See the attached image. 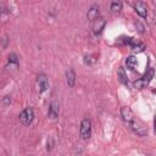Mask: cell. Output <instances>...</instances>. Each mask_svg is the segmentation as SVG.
<instances>
[{
    "label": "cell",
    "instance_id": "8992f818",
    "mask_svg": "<svg viewBox=\"0 0 156 156\" xmlns=\"http://www.w3.org/2000/svg\"><path fill=\"white\" fill-rule=\"evenodd\" d=\"M37 87H38V90L39 93H44L48 88H49V80H48V77L45 74H39L38 78H37Z\"/></svg>",
    "mask_w": 156,
    "mask_h": 156
},
{
    "label": "cell",
    "instance_id": "7a4b0ae2",
    "mask_svg": "<svg viewBox=\"0 0 156 156\" xmlns=\"http://www.w3.org/2000/svg\"><path fill=\"white\" fill-rule=\"evenodd\" d=\"M152 77H154V68H150L141 78H139V79H136V80L134 82V88H136V89H143V88H145L146 85H149V83L151 82Z\"/></svg>",
    "mask_w": 156,
    "mask_h": 156
},
{
    "label": "cell",
    "instance_id": "8fae6325",
    "mask_svg": "<svg viewBox=\"0 0 156 156\" xmlns=\"http://www.w3.org/2000/svg\"><path fill=\"white\" fill-rule=\"evenodd\" d=\"M74 82H76V73L72 68H68L66 71V83L69 88H72L74 85Z\"/></svg>",
    "mask_w": 156,
    "mask_h": 156
},
{
    "label": "cell",
    "instance_id": "52a82bcc",
    "mask_svg": "<svg viewBox=\"0 0 156 156\" xmlns=\"http://www.w3.org/2000/svg\"><path fill=\"white\" fill-rule=\"evenodd\" d=\"M119 115H121V117H122V119L128 124L129 122H132L135 117H134V113L132 112V110L129 108V107H127V106H123L122 108H121V111H119Z\"/></svg>",
    "mask_w": 156,
    "mask_h": 156
},
{
    "label": "cell",
    "instance_id": "ba28073f",
    "mask_svg": "<svg viewBox=\"0 0 156 156\" xmlns=\"http://www.w3.org/2000/svg\"><path fill=\"white\" fill-rule=\"evenodd\" d=\"M58 112H60L58 102L57 101H52L50 104V107H49V111H48V117L50 119H56L58 117Z\"/></svg>",
    "mask_w": 156,
    "mask_h": 156
},
{
    "label": "cell",
    "instance_id": "9c48e42d",
    "mask_svg": "<svg viewBox=\"0 0 156 156\" xmlns=\"http://www.w3.org/2000/svg\"><path fill=\"white\" fill-rule=\"evenodd\" d=\"M133 7H134V10H135V12L140 16V17H143V18H146L147 17V7H146V5L144 4V2H134L133 4Z\"/></svg>",
    "mask_w": 156,
    "mask_h": 156
},
{
    "label": "cell",
    "instance_id": "3957f363",
    "mask_svg": "<svg viewBox=\"0 0 156 156\" xmlns=\"http://www.w3.org/2000/svg\"><path fill=\"white\" fill-rule=\"evenodd\" d=\"M79 133H80V138L83 140H87V139L90 138V135H91V122H90V119L88 117L83 118V121L80 123Z\"/></svg>",
    "mask_w": 156,
    "mask_h": 156
},
{
    "label": "cell",
    "instance_id": "ac0fdd59",
    "mask_svg": "<svg viewBox=\"0 0 156 156\" xmlns=\"http://www.w3.org/2000/svg\"><path fill=\"white\" fill-rule=\"evenodd\" d=\"M135 27H138L139 29H138V32L139 33H144V26L140 23V22H135Z\"/></svg>",
    "mask_w": 156,
    "mask_h": 156
},
{
    "label": "cell",
    "instance_id": "277c9868",
    "mask_svg": "<svg viewBox=\"0 0 156 156\" xmlns=\"http://www.w3.org/2000/svg\"><path fill=\"white\" fill-rule=\"evenodd\" d=\"M33 118H34V112H33V108L30 107H26L20 113V122L23 126H29L33 122Z\"/></svg>",
    "mask_w": 156,
    "mask_h": 156
},
{
    "label": "cell",
    "instance_id": "7c38bea8",
    "mask_svg": "<svg viewBox=\"0 0 156 156\" xmlns=\"http://www.w3.org/2000/svg\"><path fill=\"white\" fill-rule=\"evenodd\" d=\"M126 66H127V68L134 71L135 67L138 66V61H136V58H135L134 56H128V57L126 58Z\"/></svg>",
    "mask_w": 156,
    "mask_h": 156
},
{
    "label": "cell",
    "instance_id": "6da1fadb",
    "mask_svg": "<svg viewBox=\"0 0 156 156\" xmlns=\"http://www.w3.org/2000/svg\"><path fill=\"white\" fill-rule=\"evenodd\" d=\"M128 126L138 136H145L147 134V127L144 123H141L140 121H138L136 118H134L132 122H129Z\"/></svg>",
    "mask_w": 156,
    "mask_h": 156
},
{
    "label": "cell",
    "instance_id": "4fadbf2b",
    "mask_svg": "<svg viewBox=\"0 0 156 156\" xmlns=\"http://www.w3.org/2000/svg\"><path fill=\"white\" fill-rule=\"evenodd\" d=\"M117 74H118L119 82H121L122 84H124V85H128V77H127V73H126V71H124L123 67H119V68H118Z\"/></svg>",
    "mask_w": 156,
    "mask_h": 156
},
{
    "label": "cell",
    "instance_id": "30bf717a",
    "mask_svg": "<svg viewBox=\"0 0 156 156\" xmlns=\"http://www.w3.org/2000/svg\"><path fill=\"white\" fill-rule=\"evenodd\" d=\"M87 16H88V20L89 21H94V20H96V18H99L100 17V11H99V6L98 5H93L89 10H88V13H87Z\"/></svg>",
    "mask_w": 156,
    "mask_h": 156
},
{
    "label": "cell",
    "instance_id": "5b68a950",
    "mask_svg": "<svg viewBox=\"0 0 156 156\" xmlns=\"http://www.w3.org/2000/svg\"><path fill=\"white\" fill-rule=\"evenodd\" d=\"M105 24H106V21L102 17H99V18L94 20L91 22V29H93L94 34H100L102 32V29L105 28Z\"/></svg>",
    "mask_w": 156,
    "mask_h": 156
},
{
    "label": "cell",
    "instance_id": "d6986e66",
    "mask_svg": "<svg viewBox=\"0 0 156 156\" xmlns=\"http://www.w3.org/2000/svg\"><path fill=\"white\" fill-rule=\"evenodd\" d=\"M51 149H52V139L50 138V139L48 140V146H46V150H48V151H50Z\"/></svg>",
    "mask_w": 156,
    "mask_h": 156
},
{
    "label": "cell",
    "instance_id": "9a60e30c",
    "mask_svg": "<svg viewBox=\"0 0 156 156\" xmlns=\"http://www.w3.org/2000/svg\"><path fill=\"white\" fill-rule=\"evenodd\" d=\"M130 49H132L133 51H135V52H141V51L145 50V45L141 44V43H139V41H135V43L130 46Z\"/></svg>",
    "mask_w": 156,
    "mask_h": 156
},
{
    "label": "cell",
    "instance_id": "e0dca14e",
    "mask_svg": "<svg viewBox=\"0 0 156 156\" xmlns=\"http://www.w3.org/2000/svg\"><path fill=\"white\" fill-rule=\"evenodd\" d=\"M9 62L10 63H18V58H17V56L15 55V54H11L10 56H9Z\"/></svg>",
    "mask_w": 156,
    "mask_h": 156
},
{
    "label": "cell",
    "instance_id": "2e32d148",
    "mask_svg": "<svg viewBox=\"0 0 156 156\" xmlns=\"http://www.w3.org/2000/svg\"><path fill=\"white\" fill-rule=\"evenodd\" d=\"M95 62V58L93 57V56H90V55H85L84 56V63L87 65V66H90V65H93Z\"/></svg>",
    "mask_w": 156,
    "mask_h": 156
},
{
    "label": "cell",
    "instance_id": "5bb4252c",
    "mask_svg": "<svg viewBox=\"0 0 156 156\" xmlns=\"http://www.w3.org/2000/svg\"><path fill=\"white\" fill-rule=\"evenodd\" d=\"M111 11L113 12V13H118L121 10H122V2L121 1H113L112 4H111Z\"/></svg>",
    "mask_w": 156,
    "mask_h": 156
}]
</instances>
